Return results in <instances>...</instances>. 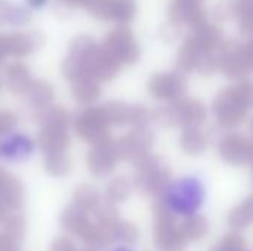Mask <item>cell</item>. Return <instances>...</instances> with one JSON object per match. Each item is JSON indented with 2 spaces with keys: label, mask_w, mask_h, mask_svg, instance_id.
Wrapping results in <instances>:
<instances>
[{
  "label": "cell",
  "mask_w": 253,
  "mask_h": 251,
  "mask_svg": "<svg viewBox=\"0 0 253 251\" xmlns=\"http://www.w3.org/2000/svg\"><path fill=\"white\" fill-rule=\"evenodd\" d=\"M208 189L205 180L197 175H184L172 180L163 195L168 212L179 217H193L205 206Z\"/></svg>",
  "instance_id": "obj_1"
},
{
  "label": "cell",
  "mask_w": 253,
  "mask_h": 251,
  "mask_svg": "<svg viewBox=\"0 0 253 251\" xmlns=\"http://www.w3.org/2000/svg\"><path fill=\"white\" fill-rule=\"evenodd\" d=\"M36 152L34 139L21 130H9L0 135V160L18 164L30 160Z\"/></svg>",
  "instance_id": "obj_2"
},
{
  "label": "cell",
  "mask_w": 253,
  "mask_h": 251,
  "mask_svg": "<svg viewBox=\"0 0 253 251\" xmlns=\"http://www.w3.org/2000/svg\"><path fill=\"white\" fill-rule=\"evenodd\" d=\"M49 0H27V4L33 9H42L44 4H47Z\"/></svg>",
  "instance_id": "obj_3"
},
{
  "label": "cell",
  "mask_w": 253,
  "mask_h": 251,
  "mask_svg": "<svg viewBox=\"0 0 253 251\" xmlns=\"http://www.w3.org/2000/svg\"><path fill=\"white\" fill-rule=\"evenodd\" d=\"M110 251H135L132 250V249H129V247H123V246H120V247H116V249H113V250Z\"/></svg>",
  "instance_id": "obj_4"
}]
</instances>
